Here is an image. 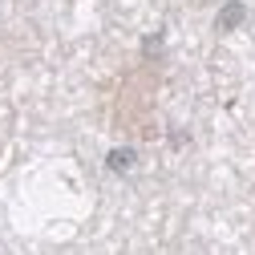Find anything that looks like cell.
I'll use <instances>...</instances> for the list:
<instances>
[{
	"label": "cell",
	"mask_w": 255,
	"mask_h": 255,
	"mask_svg": "<svg viewBox=\"0 0 255 255\" xmlns=\"http://www.w3.org/2000/svg\"><path fill=\"white\" fill-rule=\"evenodd\" d=\"M243 20H247V4L243 0H227V4L219 8V16H215V33H231Z\"/></svg>",
	"instance_id": "6da1fadb"
},
{
	"label": "cell",
	"mask_w": 255,
	"mask_h": 255,
	"mask_svg": "<svg viewBox=\"0 0 255 255\" xmlns=\"http://www.w3.org/2000/svg\"><path fill=\"white\" fill-rule=\"evenodd\" d=\"M134 166H138V150H130V146H118V150L106 154V170L110 174H130Z\"/></svg>",
	"instance_id": "7a4b0ae2"
},
{
	"label": "cell",
	"mask_w": 255,
	"mask_h": 255,
	"mask_svg": "<svg viewBox=\"0 0 255 255\" xmlns=\"http://www.w3.org/2000/svg\"><path fill=\"white\" fill-rule=\"evenodd\" d=\"M142 53H146V57H158V53H162V33H150V37L142 41Z\"/></svg>",
	"instance_id": "3957f363"
}]
</instances>
